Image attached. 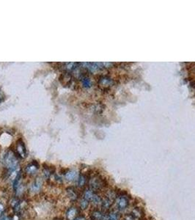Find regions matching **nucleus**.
Masks as SVG:
<instances>
[{
  "label": "nucleus",
  "mask_w": 195,
  "mask_h": 220,
  "mask_svg": "<svg viewBox=\"0 0 195 220\" xmlns=\"http://www.w3.org/2000/svg\"><path fill=\"white\" fill-rule=\"evenodd\" d=\"M0 220H8V217H6V216L2 215V216H1V217H0Z\"/></svg>",
  "instance_id": "nucleus-25"
},
{
  "label": "nucleus",
  "mask_w": 195,
  "mask_h": 220,
  "mask_svg": "<svg viewBox=\"0 0 195 220\" xmlns=\"http://www.w3.org/2000/svg\"><path fill=\"white\" fill-rule=\"evenodd\" d=\"M112 84V79H110L109 77H106V76H103L101 77L99 79V85L102 88H108Z\"/></svg>",
  "instance_id": "nucleus-7"
},
{
  "label": "nucleus",
  "mask_w": 195,
  "mask_h": 220,
  "mask_svg": "<svg viewBox=\"0 0 195 220\" xmlns=\"http://www.w3.org/2000/svg\"><path fill=\"white\" fill-rule=\"evenodd\" d=\"M85 182H86L85 176L81 175V176L79 177V180H78V185H79V187H82L85 184Z\"/></svg>",
  "instance_id": "nucleus-20"
},
{
  "label": "nucleus",
  "mask_w": 195,
  "mask_h": 220,
  "mask_svg": "<svg viewBox=\"0 0 195 220\" xmlns=\"http://www.w3.org/2000/svg\"><path fill=\"white\" fill-rule=\"evenodd\" d=\"M92 202V203H93L94 205H99V204H101V199L100 197H99V196L97 195H95L94 194L93 195V197H92V200H91Z\"/></svg>",
  "instance_id": "nucleus-19"
},
{
  "label": "nucleus",
  "mask_w": 195,
  "mask_h": 220,
  "mask_svg": "<svg viewBox=\"0 0 195 220\" xmlns=\"http://www.w3.org/2000/svg\"><path fill=\"white\" fill-rule=\"evenodd\" d=\"M16 150H17L18 153L22 158H25L26 156H27V150H26V147L25 145H24V143L23 141H18L17 145H16Z\"/></svg>",
  "instance_id": "nucleus-6"
},
{
  "label": "nucleus",
  "mask_w": 195,
  "mask_h": 220,
  "mask_svg": "<svg viewBox=\"0 0 195 220\" xmlns=\"http://www.w3.org/2000/svg\"><path fill=\"white\" fill-rule=\"evenodd\" d=\"M76 210L75 208H72L67 213V217H68V219L69 220H73L74 219L75 216H76Z\"/></svg>",
  "instance_id": "nucleus-14"
},
{
  "label": "nucleus",
  "mask_w": 195,
  "mask_h": 220,
  "mask_svg": "<svg viewBox=\"0 0 195 220\" xmlns=\"http://www.w3.org/2000/svg\"><path fill=\"white\" fill-rule=\"evenodd\" d=\"M106 216L103 214L101 211L99 210H95L92 213V220H106Z\"/></svg>",
  "instance_id": "nucleus-9"
},
{
  "label": "nucleus",
  "mask_w": 195,
  "mask_h": 220,
  "mask_svg": "<svg viewBox=\"0 0 195 220\" xmlns=\"http://www.w3.org/2000/svg\"><path fill=\"white\" fill-rule=\"evenodd\" d=\"M60 79L64 86H67V85L70 86L72 85V81H73V77L69 72H66L65 73H62L60 76Z\"/></svg>",
  "instance_id": "nucleus-5"
},
{
  "label": "nucleus",
  "mask_w": 195,
  "mask_h": 220,
  "mask_svg": "<svg viewBox=\"0 0 195 220\" xmlns=\"http://www.w3.org/2000/svg\"><path fill=\"white\" fill-rule=\"evenodd\" d=\"M73 220H85V219H84V217H77V218L74 219Z\"/></svg>",
  "instance_id": "nucleus-26"
},
{
  "label": "nucleus",
  "mask_w": 195,
  "mask_h": 220,
  "mask_svg": "<svg viewBox=\"0 0 195 220\" xmlns=\"http://www.w3.org/2000/svg\"><path fill=\"white\" fill-rule=\"evenodd\" d=\"M80 63H76V62H68V63L64 64V69L68 71H72V70H76L79 66Z\"/></svg>",
  "instance_id": "nucleus-10"
},
{
  "label": "nucleus",
  "mask_w": 195,
  "mask_h": 220,
  "mask_svg": "<svg viewBox=\"0 0 195 220\" xmlns=\"http://www.w3.org/2000/svg\"><path fill=\"white\" fill-rule=\"evenodd\" d=\"M131 214L134 217L135 219H141L144 217V213L140 208H134Z\"/></svg>",
  "instance_id": "nucleus-8"
},
{
  "label": "nucleus",
  "mask_w": 195,
  "mask_h": 220,
  "mask_svg": "<svg viewBox=\"0 0 195 220\" xmlns=\"http://www.w3.org/2000/svg\"><path fill=\"white\" fill-rule=\"evenodd\" d=\"M68 195H69L70 199L76 200V198H77V195L75 193L74 191H73V190H69V191H68Z\"/></svg>",
  "instance_id": "nucleus-22"
},
{
  "label": "nucleus",
  "mask_w": 195,
  "mask_h": 220,
  "mask_svg": "<svg viewBox=\"0 0 195 220\" xmlns=\"http://www.w3.org/2000/svg\"><path fill=\"white\" fill-rule=\"evenodd\" d=\"M3 210H4L3 206H2V204H0V214H1V213H2V211H3Z\"/></svg>",
  "instance_id": "nucleus-27"
},
{
  "label": "nucleus",
  "mask_w": 195,
  "mask_h": 220,
  "mask_svg": "<svg viewBox=\"0 0 195 220\" xmlns=\"http://www.w3.org/2000/svg\"><path fill=\"white\" fill-rule=\"evenodd\" d=\"M106 220H119V216L116 212H111L106 216Z\"/></svg>",
  "instance_id": "nucleus-16"
},
{
  "label": "nucleus",
  "mask_w": 195,
  "mask_h": 220,
  "mask_svg": "<svg viewBox=\"0 0 195 220\" xmlns=\"http://www.w3.org/2000/svg\"><path fill=\"white\" fill-rule=\"evenodd\" d=\"M77 172L75 170H70L68 172H67L66 175H65V178L67 179L68 180H73L76 177H77Z\"/></svg>",
  "instance_id": "nucleus-13"
},
{
  "label": "nucleus",
  "mask_w": 195,
  "mask_h": 220,
  "mask_svg": "<svg viewBox=\"0 0 195 220\" xmlns=\"http://www.w3.org/2000/svg\"><path fill=\"white\" fill-rule=\"evenodd\" d=\"M41 185H42L41 180H40V178H37L32 186V189H31V190H32V192H34V193L38 192V191L40 190V187H41Z\"/></svg>",
  "instance_id": "nucleus-11"
},
{
  "label": "nucleus",
  "mask_w": 195,
  "mask_h": 220,
  "mask_svg": "<svg viewBox=\"0 0 195 220\" xmlns=\"http://www.w3.org/2000/svg\"><path fill=\"white\" fill-rule=\"evenodd\" d=\"M20 178H21V173H20V172H18L17 173V175H16V178H14V181H13V188H14L15 190H16V189L18 188V183H19V181H20Z\"/></svg>",
  "instance_id": "nucleus-17"
},
{
  "label": "nucleus",
  "mask_w": 195,
  "mask_h": 220,
  "mask_svg": "<svg viewBox=\"0 0 195 220\" xmlns=\"http://www.w3.org/2000/svg\"><path fill=\"white\" fill-rule=\"evenodd\" d=\"M88 206H89V201L85 200L84 198L83 200H81V203H80V206H81V208L84 210V209H86L88 207Z\"/></svg>",
  "instance_id": "nucleus-21"
},
{
  "label": "nucleus",
  "mask_w": 195,
  "mask_h": 220,
  "mask_svg": "<svg viewBox=\"0 0 195 220\" xmlns=\"http://www.w3.org/2000/svg\"><path fill=\"white\" fill-rule=\"evenodd\" d=\"M38 169V165L36 162H32L30 164H29L27 166V172L28 174H34Z\"/></svg>",
  "instance_id": "nucleus-12"
},
{
  "label": "nucleus",
  "mask_w": 195,
  "mask_h": 220,
  "mask_svg": "<svg viewBox=\"0 0 195 220\" xmlns=\"http://www.w3.org/2000/svg\"><path fill=\"white\" fill-rule=\"evenodd\" d=\"M3 162L5 166L9 170V173L17 170L18 168V161L15 156L14 153L12 150H8L4 156Z\"/></svg>",
  "instance_id": "nucleus-1"
},
{
  "label": "nucleus",
  "mask_w": 195,
  "mask_h": 220,
  "mask_svg": "<svg viewBox=\"0 0 195 220\" xmlns=\"http://www.w3.org/2000/svg\"><path fill=\"white\" fill-rule=\"evenodd\" d=\"M81 81H82L83 86L85 87H90L91 86V81L89 78L86 77H83L81 78Z\"/></svg>",
  "instance_id": "nucleus-18"
},
{
  "label": "nucleus",
  "mask_w": 195,
  "mask_h": 220,
  "mask_svg": "<svg viewBox=\"0 0 195 220\" xmlns=\"http://www.w3.org/2000/svg\"><path fill=\"white\" fill-rule=\"evenodd\" d=\"M90 187L92 191H98L103 187V183L102 179L99 177H93L90 180Z\"/></svg>",
  "instance_id": "nucleus-3"
},
{
  "label": "nucleus",
  "mask_w": 195,
  "mask_h": 220,
  "mask_svg": "<svg viewBox=\"0 0 195 220\" xmlns=\"http://www.w3.org/2000/svg\"><path fill=\"white\" fill-rule=\"evenodd\" d=\"M115 199H116L115 194H114L113 191H110V192H109V193L106 195V196L103 198V200L101 201L102 208H103V209H106V210L109 209L112 206L113 202H114Z\"/></svg>",
  "instance_id": "nucleus-2"
},
{
  "label": "nucleus",
  "mask_w": 195,
  "mask_h": 220,
  "mask_svg": "<svg viewBox=\"0 0 195 220\" xmlns=\"http://www.w3.org/2000/svg\"><path fill=\"white\" fill-rule=\"evenodd\" d=\"M44 174H45V176H46V172H45ZM49 172H48V171H47V178L49 177Z\"/></svg>",
  "instance_id": "nucleus-28"
},
{
  "label": "nucleus",
  "mask_w": 195,
  "mask_h": 220,
  "mask_svg": "<svg viewBox=\"0 0 195 220\" xmlns=\"http://www.w3.org/2000/svg\"><path fill=\"white\" fill-rule=\"evenodd\" d=\"M94 193L92 192V190H87V191L84 192V198L85 200L88 201H91L92 200V197H93Z\"/></svg>",
  "instance_id": "nucleus-15"
},
{
  "label": "nucleus",
  "mask_w": 195,
  "mask_h": 220,
  "mask_svg": "<svg viewBox=\"0 0 195 220\" xmlns=\"http://www.w3.org/2000/svg\"><path fill=\"white\" fill-rule=\"evenodd\" d=\"M122 220H136L134 219V217L131 215V214H126L123 217Z\"/></svg>",
  "instance_id": "nucleus-23"
},
{
  "label": "nucleus",
  "mask_w": 195,
  "mask_h": 220,
  "mask_svg": "<svg viewBox=\"0 0 195 220\" xmlns=\"http://www.w3.org/2000/svg\"><path fill=\"white\" fill-rule=\"evenodd\" d=\"M5 99V93H3V91L2 90L0 89V104L2 102H3L4 100Z\"/></svg>",
  "instance_id": "nucleus-24"
},
{
  "label": "nucleus",
  "mask_w": 195,
  "mask_h": 220,
  "mask_svg": "<svg viewBox=\"0 0 195 220\" xmlns=\"http://www.w3.org/2000/svg\"><path fill=\"white\" fill-rule=\"evenodd\" d=\"M117 206L120 210H122L125 209L129 206V200L125 196H120L117 199Z\"/></svg>",
  "instance_id": "nucleus-4"
}]
</instances>
